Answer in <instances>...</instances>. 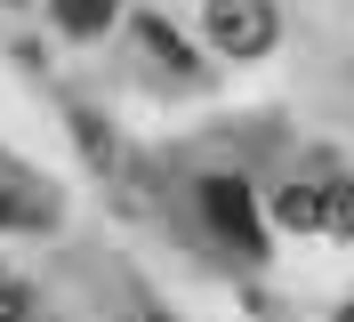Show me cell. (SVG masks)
Segmentation results:
<instances>
[{
	"label": "cell",
	"mask_w": 354,
	"mask_h": 322,
	"mask_svg": "<svg viewBox=\"0 0 354 322\" xmlns=\"http://www.w3.org/2000/svg\"><path fill=\"white\" fill-rule=\"evenodd\" d=\"M201 210H209V226H218L242 258L266 250V226H258V210H250V186H242V177H201Z\"/></svg>",
	"instance_id": "6da1fadb"
},
{
	"label": "cell",
	"mask_w": 354,
	"mask_h": 322,
	"mask_svg": "<svg viewBox=\"0 0 354 322\" xmlns=\"http://www.w3.org/2000/svg\"><path fill=\"white\" fill-rule=\"evenodd\" d=\"M274 217H282L290 234H322V177H290L274 193Z\"/></svg>",
	"instance_id": "3957f363"
},
{
	"label": "cell",
	"mask_w": 354,
	"mask_h": 322,
	"mask_svg": "<svg viewBox=\"0 0 354 322\" xmlns=\"http://www.w3.org/2000/svg\"><path fill=\"white\" fill-rule=\"evenodd\" d=\"M113 8H121V0H57V24H65V33H105Z\"/></svg>",
	"instance_id": "277c9868"
},
{
	"label": "cell",
	"mask_w": 354,
	"mask_h": 322,
	"mask_svg": "<svg viewBox=\"0 0 354 322\" xmlns=\"http://www.w3.org/2000/svg\"><path fill=\"white\" fill-rule=\"evenodd\" d=\"M41 202H24V193H0V226H41Z\"/></svg>",
	"instance_id": "ba28073f"
},
{
	"label": "cell",
	"mask_w": 354,
	"mask_h": 322,
	"mask_svg": "<svg viewBox=\"0 0 354 322\" xmlns=\"http://www.w3.org/2000/svg\"><path fill=\"white\" fill-rule=\"evenodd\" d=\"M137 41L153 48V57H169L177 73H194V57H185V41H177V33H169V24H161V17H137Z\"/></svg>",
	"instance_id": "5b68a950"
},
{
	"label": "cell",
	"mask_w": 354,
	"mask_h": 322,
	"mask_svg": "<svg viewBox=\"0 0 354 322\" xmlns=\"http://www.w3.org/2000/svg\"><path fill=\"white\" fill-rule=\"evenodd\" d=\"M209 41L225 57H266L274 48V8L266 0H209Z\"/></svg>",
	"instance_id": "7a4b0ae2"
},
{
	"label": "cell",
	"mask_w": 354,
	"mask_h": 322,
	"mask_svg": "<svg viewBox=\"0 0 354 322\" xmlns=\"http://www.w3.org/2000/svg\"><path fill=\"white\" fill-rule=\"evenodd\" d=\"M0 322H32V290L17 274H0Z\"/></svg>",
	"instance_id": "52a82bcc"
},
{
	"label": "cell",
	"mask_w": 354,
	"mask_h": 322,
	"mask_svg": "<svg viewBox=\"0 0 354 322\" xmlns=\"http://www.w3.org/2000/svg\"><path fill=\"white\" fill-rule=\"evenodd\" d=\"M322 226L330 234H354V186L346 177H322Z\"/></svg>",
	"instance_id": "8992f818"
},
{
	"label": "cell",
	"mask_w": 354,
	"mask_h": 322,
	"mask_svg": "<svg viewBox=\"0 0 354 322\" xmlns=\"http://www.w3.org/2000/svg\"><path fill=\"white\" fill-rule=\"evenodd\" d=\"M338 322H354V306H346V314H338Z\"/></svg>",
	"instance_id": "9c48e42d"
}]
</instances>
